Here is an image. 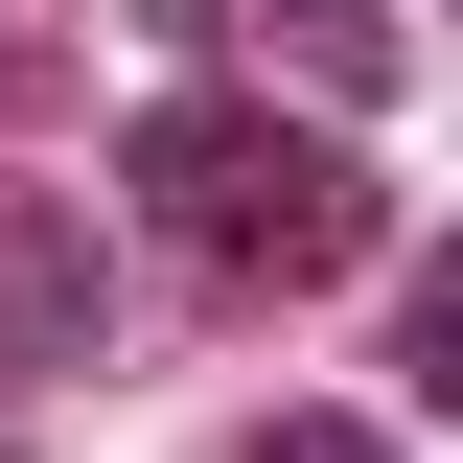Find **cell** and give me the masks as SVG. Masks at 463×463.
Wrapping results in <instances>:
<instances>
[{
  "instance_id": "cell-1",
  "label": "cell",
  "mask_w": 463,
  "mask_h": 463,
  "mask_svg": "<svg viewBox=\"0 0 463 463\" xmlns=\"http://www.w3.org/2000/svg\"><path fill=\"white\" fill-rule=\"evenodd\" d=\"M116 185H139V232H163L185 279H232V301H301V279H371V255H394V185L347 163V116H232V93H139Z\"/></svg>"
},
{
  "instance_id": "cell-2",
  "label": "cell",
  "mask_w": 463,
  "mask_h": 463,
  "mask_svg": "<svg viewBox=\"0 0 463 463\" xmlns=\"http://www.w3.org/2000/svg\"><path fill=\"white\" fill-rule=\"evenodd\" d=\"M139 24H163V47L279 70L301 116H371V93H394V24H371V0H139Z\"/></svg>"
},
{
  "instance_id": "cell-3",
  "label": "cell",
  "mask_w": 463,
  "mask_h": 463,
  "mask_svg": "<svg viewBox=\"0 0 463 463\" xmlns=\"http://www.w3.org/2000/svg\"><path fill=\"white\" fill-rule=\"evenodd\" d=\"M93 232L47 209V185H0V394H24V371H93Z\"/></svg>"
},
{
  "instance_id": "cell-4",
  "label": "cell",
  "mask_w": 463,
  "mask_h": 463,
  "mask_svg": "<svg viewBox=\"0 0 463 463\" xmlns=\"http://www.w3.org/2000/svg\"><path fill=\"white\" fill-rule=\"evenodd\" d=\"M394 347H417V394L463 417V255H417V279H394Z\"/></svg>"
},
{
  "instance_id": "cell-5",
  "label": "cell",
  "mask_w": 463,
  "mask_h": 463,
  "mask_svg": "<svg viewBox=\"0 0 463 463\" xmlns=\"http://www.w3.org/2000/svg\"><path fill=\"white\" fill-rule=\"evenodd\" d=\"M232 463H371V417H255Z\"/></svg>"
},
{
  "instance_id": "cell-6",
  "label": "cell",
  "mask_w": 463,
  "mask_h": 463,
  "mask_svg": "<svg viewBox=\"0 0 463 463\" xmlns=\"http://www.w3.org/2000/svg\"><path fill=\"white\" fill-rule=\"evenodd\" d=\"M0 70H24V0H0Z\"/></svg>"
}]
</instances>
